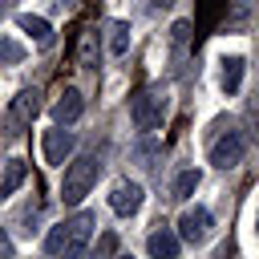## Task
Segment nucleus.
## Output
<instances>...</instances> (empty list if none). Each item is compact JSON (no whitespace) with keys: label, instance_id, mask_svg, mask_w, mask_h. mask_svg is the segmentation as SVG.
I'll return each mask as SVG.
<instances>
[{"label":"nucleus","instance_id":"obj_19","mask_svg":"<svg viewBox=\"0 0 259 259\" xmlns=\"http://www.w3.org/2000/svg\"><path fill=\"white\" fill-rule=\"evenodd\" d=\"M158 150H162V146H158V138H142V142H138V150H134V158H138L142 166H154Z\"/></svg>","mask_w":259,"mask_h":259},{"label":"nucleus","instance_id":"obj_7","mask_svg":"<svg viewBox=\"0 0 259 259\" xmlns=\"http://www.w3.org/2000/svg\"><path fill=\"white\" fill-rule=\"evenodd\" d=\"M142 202H146V190H142V182H130V178L113 182V190H109V210H113V214H121V219H134V214L142 210Z\"/></svg>","mask_w":259,"mask_h":259},{"label":"nucleus","instance_id":"obj_4","mask_svg":"<svg viewBox=\"0 0 259 259\" xmlns=\"http://www.w3.org/2000/svg\"><path fill=\"white\" fill-rule=\"evenodd\" d=\"M210 231H214V219H210L206 206H186V210L178 214V239H182V243L198 247V243L210 239Z\"/></svg>","mask_w":259,"mask_h":259},{"label":"nucleus","instance_id":"obj_13","mask_svg":"<svg viewBox=\"0 0 259 259\" xmlns=\"http://www.w3.org/2000/svg\"><path fill=\"white\" fill-rule=\"evenodd\" d=\"M24 178H28V166H24V158H8V162H4V170H0V198L16 194Z\"/></svg>","mask_w":259,"mask_h":259},{"label":"nucleus","instance_id":"obj_21","mask_svg":"<svg viewBox=\"0 0 259 259\" xmlns=\"http://www.w3.org/2000/svg\"><path fill=\"white\" fill-rule=\"evenodd\" d=\"M97 251H101V255H113V251H117V235H113V231H105V235L97 239Z\"/></svg>","mask_w":259,"mask_h":259},{"label":"nucleus","instance_id":"obj_11","mask_svg":"<svg viewBox=\"0 0 259 259\" xmlns=\"http://www.w3.org/2000/svg\"><path fill=\"white\" fill-rule=\"evenodd\" d=\"M146 251H150L154 259H174V255H178V231H170V227H154L150 239H146Z\"/></svg>","mask_w":259,"mask_h":259},{"label":"nucleus","instance_id":"obj_9","mask_svg":"<svg viewBox=\"0 0 259 259\" xmlns=\"http://www.w3.org/2000/svg\"><path fill=\"white\" fill-rule=\"evenodd\" d=\"M81 109H85L81 89H77V85H65V93L53 101V121H57V125H73V121L81 117Z\"/></svg>","mask_w":259,"mask_h":259},{"label":"nucleus","instance_id":"obj_17","mask_svg":"<svg viewBox=\"0 0 259 259\" xmlns=\"http://www.w3.org/2000/svg\"><path fill=\"white\" fill-rule=\"evenodd\" d=\"M24 57H28V53H24V45H20V40L0 36V65H8V69H12V65H24Z\"/></svg>","mask_w":259,"mask_h":259},{"label":"nucleus","instance_id":"obj_22","mask_svg":"<svg viewBox=\"0 0 259 259\" xmlns=\"http://www.w3.org/2000/svg\"><path fill=\"white\" fill-rule=\"evenodd\" d=\"M8 251H12V243H8L4 235H0V255H8Z\"/></svg>","mask_w":259,"mask_h":259},{"label":"nucleus","instance_id":"obj_10","mask_svg":"<svg viewBox=\"0 0 259 259\" xmlns=\"http://www.w3.org/2000/svg\"><path fill=\"white\" fill-rule=\"evenodd\" d=\"M219 65H223V69H219V89H223L227 97H235V93H239V85H243L247 61H243V57H223Z\"/></svg>","mask_w":259,"mask_h":259},{"label":"nucleus","instance_id":"obj_14","mask_svg":"<svg viewBox=\"0 0 259 259\" xmlns=\"http://www.w3.org/2000/svg\"><path fill=\"white\" fill-rule=\"evenodd\" d=\"M130 20H109V57H125L130 53Z\"/></svg>","mask_w":259,"mask_h":259},{"label":"nucleus","instance_id":"obj_2","mask_svg":"<svg viewBox=\"0 0 259 259\" xmlns=\"http://www.w3.org/2000/svg\"><path fill=\"white\" fill-rule=\"evenodd\" d=\"M166 113H170V89L166 85H146L130 105V117H134V125L142 134H154L166 121Z\"/></svg>","mask_w":259,"mask_h":259},{"label":"nucleus","instance_id":"obj_12","mask_svg":"<svg viewBox=\"0 0 259 259\" xmlns=\"http://www.w3.org/2000/svg\"><path fill=\"white\" fill-rule=\"evenodd\" d=\"M16 28H20L24 36H32L36 45H49V40H53V24H49L45 16H36V12H20V16H16Z\"/></svg>","mask_w":259,"mask_h":259},{"label":"nucleus","instance_id":"obj_6","mask_svg":"<svg viewBox=\"0 0 259 259\" xmlns=\"http://www.w3.org/2000/svg\"><path fill=\"white\" fill-rule=\"evenodd\" d=\"M243 154H247V138H243L239 130H227V134H219V138L210 142V166H219V170L239 166Z\"/></svg>","mask_w":259,"mask_h":259},{"label":"nucleus","instance_id":"obj_15","mask_svg":"<svg viewBox=\"0 0 259 259\" xmlns=\"http://www.w3.org/2000/svg\"><path fill=\"white\" fill-rule=\"evenodd\" d=\"M77 65L81 69H97V28H85L77 40Z\"/></svg>","mask_w":259,"mask_h":259},{"label":"nucleus","instance_id":"obj_16","mask_svg":"<svg viewBox=\"0 0 259 259\" xmlns=\"http://www.w3.org/2000/svg\"><path fill=\"white\" fill-rule=\"evenodd\" d=\"M198 182H202V174L190 166V170H178V178H174V186H170V194L178 198V202H186L194 190H198Z\"/></svg>","mask_w":259,"mask_h":259},{"label":"nucleus","instance_id":"obj_5","mask_svg":"<svg viewBox=\"0 0 259 259\" xmlns=\"http://www.w3.org/2000/svg\"><path fill=\"white\" fill-rule=\"evenodd\" d=\"M40 150H45V162L49 166H65L73 158V150H77V134L69 125H53V130H45Z\"/></svg>","mask_w":259,"mask_h":259},{"label":"nucleus","instance_id":"obj_20","mask_svg":"<svg viewBox=\"0 0 259 259\" xmlns=\"http://www.w3.org/2000/svg\"><path fill=\"white\" fill-rule=\"evenodd\" d=\"M186 36H190V24H186V20H174V28H170V40L182 49V45H186Z\"/></svg>","mask_w":259,"mask_h":259},{"label":"nucleus","instance_id":"obj_1","mask_svg":"<svg viewBox=\"0 0 259 259\" xmlns=\"http://www.w3.org/2000/svg\"><path fill=\"white\" fill-rule=\"evenodd\" d=\"M97 174H101V158H97V154L73 158V162L65 166V178H61V202H65V206H77V202L93 190Z\"/></svg>","mask_w":259,"mask_h":259},{"label":"nucleus","instance_id":"obj_8","mask_svg":"<svg viewBox=\"0 0 259 259\" xmlns=\"http://www.w3.org/2000/svg\"><path fill=\"white\" fill-rule=\"evenodd\" d=\"M93 227H97V214H93V210H77V214H69V219H65V235H69V247H65V255H77V251H85V243H89Z\"/></svg>","mask_w":259,"mask_h":259},{"label":"nucleus","instance_id":"obj_24","mask_svg":"<svg viewBox=\"0 0 259 259\" xmlns=\"http://www.w3.org/2000/svg\"><path fill=\"white\" fill-rule=\"evenodd\" d=\"M255 227H259V210H255Z\"/></svg>","mask_w":259,"mask_h":259},{"label":"nucleus","instance_id":"obj_23","mask_svg":"<svg viewBox=\"0 0 259 259\" xmlns=\"http://www.w3.org/2000/svg\"><path fill=\"white\" fill-rule=\"evenodd\" d=\"M150 4H154V8H170L174 0H150Z\"/></svg>","mask_w":259,"mask_h":259},{"label":"nucleus","instance_id":"obj_3","mask_svg":"<svg viewBox=\"0 0 259 259\" xmlns=\"http://www.w3.org/2000/svg\"><path fill=\"white\" fill-rule=\"evenodd\" d=\"M36 113H40V89H20V93L8 101V109H4V130H8V134H20V130L32 125Z\"/></svg>","mask_w":259,"mask_h":259},{"label":"nucleus","instance_id":"obj_18","mask_svg":"<svg viewBox=\"0 0 259 259\" xmlns=\"http://www.w3.org/2000/svg\"><path fill=\"white\" fill-rule=\"evenodd\" d=\"M65 247H69V235H65V223H57V227L45 235V251H49V255H65Z\"/></svg>","mask_w":259,"mask_h":259}]
</instances>
